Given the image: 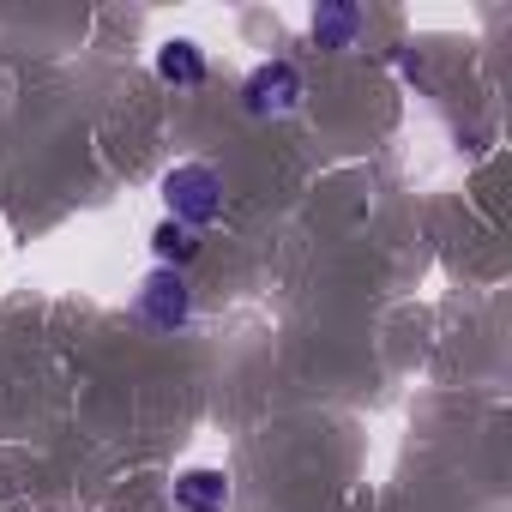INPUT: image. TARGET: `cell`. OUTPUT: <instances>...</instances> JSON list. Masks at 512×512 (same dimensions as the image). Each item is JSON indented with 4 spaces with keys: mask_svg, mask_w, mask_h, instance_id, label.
<instances>
[{
    "mask_svg": "<svg viewBox=\"0 0 512 512\" xmlns=\"http://www.w3.org/2000/svg\"><path fill=\"white\" fill-rule=\"evenodd\" d=\"M169 500H175V512H223L229 506V476L223 470H181L175 476V488H169Z\"/></svg>",
    "mask_w": 512,
    "mask_h": 512,
    "instance_id": "cell-4",
    "label": "cell"
},
{
    "mask_svg": "<svg viewBox=\"0 0 512 512\" xmlns=\"http://www.w3.org/2000/svg\"><path fill=\"white\" fill-rule=\"evenodd\" d=\"M302 103V73L290 67V61H266V67H253L247 73V85H241V109L247 115H290Z\"/></svg>",
    "mask_w": 512,
    "mask_h": 512,
    "instance_id": "cell-3",
    "label": "cell"
},
{
    "mask_svg": "<svg viewBox=\"0 0 512 512\" xmlns=\"http://www.w3.org/2000/svg\"><path fill=\"white\" fill-rule=\"evenodd\" d=\"M133 308H139V320H145L151 332H181V326H187V314H193V290H187V278H181V272H163V266H157V272L139 284Z\"/></svg>",
    "mask_w": 512,
    "mask_h": 512,
    "instance_id": "cell-2",
    "label": "cell"
},
{
    "mask_svg": "<svg viewBox=\"0 0 512 512\" xmlns=\"http://www.w3.org/2000/svg\"><path fill=\"white\" fill-rule=\"evenodd\" d=\"M151 253H157V266H163V272H181L187 260H199V235H193V229H181V223H157Z\"/></svg>",
    "mask_w": 512,
    "mask_h": 512,
    "instance_id": "cell-7",
    "label": "cell"
},
{
    "mask_svg": "<svg viewBox=\"0 0 512 512\" xmlns=\"http://www.w3.org/2000/svg\"><path fill=\"white\" fill-rule=\"evenodd\" d=\"M157 79H169V85H205V49L193 37H169L157 49Z\"/></svg>",
    "mask_w": 512,
    "mask_h": 512,
    "instance_id": "cell-6",
    "label": "cell"
},
{
    "mask_svg": "<svg viewBox=\"0 0 512 512\" xmlns=\"http://www.w3.org/2000/svg\"><path fill=\"white\" fill-rule=\"evenodd\" d=\"M362 25H368L362 7H314V19H308V31H314L320 49H356Z\"/></svg>",
    "mask_w": 512,
    "mask_h": 512,
    "instance_id": "cell-5",
    "label": "cell"
},
{
    "mask_svg": "<svg viewBox=\"0 0 512 512\" xmlns=\"http://www.w3.org/2000/svg\"><path fill=\"white\" fill-rule=\"evenodd\" d=\"M163 205H169V223L181 229H205L223 217V175L211 163H181L163 175Z\"/></svg>",
    "mask_w": 512,
    "mask_h": 512,
    "instance_id": "cell-1",
    "label": "cell"
}]
</instances>
